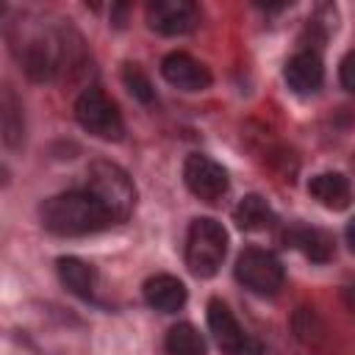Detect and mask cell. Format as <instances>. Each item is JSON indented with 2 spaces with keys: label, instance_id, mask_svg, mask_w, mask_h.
Here are the masks:
<instances>
[{
  "label": "cell",
  "instance_id": "e0dca14e",
  "mask_svg": "<svg viewBox=\"0 0 355 355\" xmlns=\"http://www.w3.org/2000/svg\"><path fill=\"white\" fill-rule=\"evenodd\" d=\"M0 119H3V141L8 147H17L25 136V122H22V105L14 97V92L6 86L3 100H0Z\"/></svg>",
  "mask_w": 355,
  "mask_h": 355
},
{
  "label": "cell",
  "instance_id": "7c38bea8",
  "mask_svg": "<svg viewBox=\"0 0 355 355\" xmlns=\"http://www.w3.org/2000/svg\"><path fill=\"white\" fill-rule=\"evenodd\" d=\"M144 302L161 313H175L186 305V286L172 275H153L144 280Z\"/></svg>",
  "mask_w": 355,
  "mask_h": 355
},
{
  "label": "cell",
  "instance_id": "ba28073f",
  "mask_svg": "<svg viewBox=\"0 0 355 355\" xmlns=\"http://www.w3.org/2000/svg\"><path fill=\"white\" fill-rule=\"evenodd\" d=\"M183 183L186 189L202 200V202H216L225 191H227V172L222 164H216L208 155L191 153L183 161Z\"/></svg>",
  "mask_w": 355,
  "mask_h": 355
},
{
  "label": "cell",
  "instance_id": "277c9868",
  "mask_svg": "<svg viewBox=\"0 0 355 355\" xmlns=\"http://www.w3.org/2000/svg\"><path fill=\"white\" fill-rule=\"evenodd\" d=\"M75 119L86 133H92L103 141H119L125 136V122H122L116 103L97 86H89L78 94Z\"/></svg>",
  "mask_w": 355,
  "mask_h": 355
},
{
  "label": "cell",
  "instance_id": "ffe728a7",
  "mask_svg": "<svg viewBox=\"0 0 355 355\" xmlns=\"http://www.w3.org/2000/svg\"><path fill=\"white\" fill-rule=\"evenodd\" d=\"M338 78H341V86H344L349 94H355V50H349V53L341 58Z\"/></svg>",
  "mask_w": 355,
  "mask_h": 355
},
{
  "label": "cell",
  "instance_id": "ac0fdd59",
  "mask_svg": "<svg viewBox=\"0 0 355 355\" xmlns=\"http://www.w3.org/2000/svg\"><path fill=\"white\" fill-rule=\"evenodd\" d=\"M164 347H166V355H205V341L197 333V327L189 322L169 327Z\"/></svg>",
  "mask_w": 355,
  "mask_h": 355
},
{
  "label": "cell",
  "instance_id": "8992f818",
  "mask_svg": "<svg viewBox=\"0 0 355 355\" xmlns=\"http://www.w3.org/2000/svg\"><path fill=\"white\" fill-rule=\"evenodd\" d=\"M25 72L33 80H50L61 69V39L50 31H31L19 44H14Z\"/></svg>",
  "mask_w": 355,
  "mask_h": 355
},
{
  "label": "cell",
  "instance_id": "2e32d148",
  "mask_svg": "<svg viewBox=\"0 0 355 355\" xmlns=\"http://www.w3.org/2000/svg\"><path fill=\"white\" fill-rule=\"evenodd\" d=\"M272 222H275V214L266 205V200L258 194H247L236 208V225L241 230H266L272 227Z\"/></svg>",
  "mask_w": 355,
  "mask_h": 355
},
{
  "label": "cell",
  "instance_id": "d6986e66",
  "mask_svg": "<svg viewBox=\"0 0 355 355\" xmlns=\"http://www.w3.org/2000/svg\"><path fill=\"white\" fill-rule=\"evenodd\" d=\"M122 80H125L128 92H130L139 103H153L155 92H153V86H150L147 75L139 69V64H125V67H122Z\"/></svg>",
  "mask_w": 355,
  "mask_h": 355
},
{
  "label": "cell",
  "instance_id": "9c48e42d",
  "mask_svg": "<svg viewBox=\"0 0 355 355\" xmlns=\"http://www.w3.org/2000/svg\"><path fill=\"white\" fill-rule=\"evenodd\" d=\"M147 25L164 36H180L200 25V8L191 0H153L147 6Z\"/></svg>",
  "mask_w": 355,
  "mask_h": 355
},
{
  "label": "cell",
  "instance_id": "30bf717a",
  "mask_svg": "<svg viewBox=\"0 0 355 355\" xmlns=\"http://www.w3.org/2000/svg\"><path fill=\"white\" fill-rule=\"evenodd\" d=\"M161 75L169 86L180 92H202L211 86V72L205 64L191 58L189 53H169L161 61Z\"/></svg>",
  "mask_w": 355,
  "mask_h": 355
},
{
  "label": "cell",
  "instance_id": "6da1fadb",
  "mask_svg": "<svg viewBox=\"0 0 355 355\" xmlns=\"http://www.w3.org/2000/svg\"><path fill=\"white\" fill-rule=\"evenodd\" d=\"M42 227L55 236H89L114 225L105 208L89 191H64L42 202Z\"/></svg>",
  "mask_w": 355,
  "mask_h": 355
},
{
  "label": "cell",
  "instance_id": "4fadbf2b",
  "mask_svg": "<svg viewBox=\"0 0 355 355\" xmlns=\"http://www.w3.org/2000/svg\"><path fill=\"white\" fill-rule=\"evenodd\" d=\"M308 191L319 205H324L330 211H344L349 205V200H352L349 180L341 172H319V175H313L311 183H308Z\"/></svg>",
  "mask_w": 355,
  "mask_h": 355
},
{
  "label": "cell",
  "instance_id": "5bb4252c",
  "mask_svg": "<svg viewBox=\"0 0 355 355\" xmlns=\"http://www.w3.org/2000/svg\"><path fill=\"white\" fill-rule=\"evenodd\" d=\"M286 244H291L294 250H300L305 258L316 263H324L333 258V239L319 227H291L286 233Z\"/></svg>",
  "mask_w": 355,
  "mask_h": 355
},
{
  "label": "cell",
  "instance_id": "44dd1931",
  "mask_svg": "<svg viewBox=\"0 0 355 355\" xmlns=\"http://www.w3.org/2000/svg\"><path fill=\"white\" fill-rule=\"evenodd\" d=\"M344 239H347V244H349V250L355 252V216L347 222V230H344Z\"/></svg>",
  "mask_w": 355,
  "mask_h": 355
},
{
  "label": "cell",
  "instance_id": "52a82bcc",
  "mask_svg": "<svg viewBox=\"0 0 355 355\" xmlns=\"http://www.w3.org/2000/svg\"><path fill=\"white\" fill-rule=\"evenodd\" d=\"M208 327L214 333V341L216 347L225 352V355H266L263 347L258 341H252L241 324L236 322L233 311L222 302V300H211L208 302Z\"/></svg>",
  "mask_w": 355,
  "mask_h": 355
},
{
  "label": "cell",
  "instance_id": "9a60e30c",
  "mask_svg": "<svg viewBox=\"0 0 355 355\" xmlns=\"http://www.w3.org/2000/svg\"><path fill=\"white\" fill-rule=\"evenodd\" d=\"M58 277L75 297L92 300V294H94V272H92L89 263H83L80 258H72V255L58 258Z\"/></svg>",
  "mask_w": 355,
  "mask_h": 355
},
{
  "label": "cell",
  "instance_id": "7a4b0ae2",
  "mask_svg": "<svg viewBox=\"0 0 355 355\" xmlns=\"http://www.w3.org/2000/svg\"><path fill=\"white\" fill-rule=\"evenodd\" d=\"M86 191L105 208V214L116 222H125L133 214L136 205V186L130 180V175L105 158H97L89 164L86 169Z\"/></svg>",
  "mask_w": 355,
  "mask_h": 355
},
{
  "label": "cell",
  "instance_id": "8fae6325",
  "mask_svg": "<svg viewBox=\"0 0 355 355\" xmlns=\"http://www.w3.org/2000/svg\"><path fill=\"white\" fill-rule=\"evenodd\" d=\"M283 78H286V83H288L291 92H297V94H313L322 86V80H324V67H322L319 53H313V50L294 53L286 61Z\"/></svg>",
  "mask_w": 355,
  "mask_h": 355
},
{
  "label": "cell",
  "instance_id": "5b68a950",
  "mask_svg": "<svg viewBox=\"0 0 355 355\" xmlns=\"http://www.w3.org/2000/svg\"><path fill=\"white\" fill-rule=\"evenodd\" d=\"M236 280L252 291V294H261V297H272L280 291L283 286V263L269 252V250H258V247H247L239 252L236 258Z\"/></svg>",
  "mask_w": 355,
  "mask_h": 355
},
{
  "label": "cell",
  "instance_id": "3957f363",
  "mask_svg": "<svg viewBox=\"0 0 355 355\" xmlns=\"http://www.w3.org/2000/svg\"><path fill=\"white\" fill-rule=\"evenodd\" d=\"M227 252V230L211 216H197L186 233V266L194 277H214Z\"/></svg>",
  "mask_w": 355,
  "mask_h": 355
}]
</instances>
